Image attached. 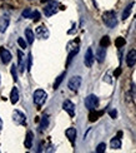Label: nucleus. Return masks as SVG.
<instances>
[{"label": "nucleus", "mask_w": 136, "mask_h": 153, "mask_svg": "<svg viewBox=\"0 0 136 153\" xmlns=\"http://www.w3.org/2000/svg\"><path fill=\"white\" fill-rule=\"evenodd\" d=\"M25 38H26V40L29 44H33L34 43V33H33V30H31L30 28H28L26 30H25Z\"/></svg>", "instance_id": "19"}, {"label": "nucleus", "mask_w": 136, "mask_h": 153, "mask_svg": "<svg viewBox=\"0 0 136 153\" xmlns=\"http://www.w3.org/2000/svg\"><path fill=\"white\" fill-rule=\"evenodd\" d=\"M0 58H1V62L4 63V64H8V63L11 60V53L8 49L0 48Z\"/></svg>", "instance_id": "9"}, {"label": "nucleus", "mask_w": 136, "mask_h": 153, "mask_svg": "<svg viewBox=\"0 0 136 153\" xmlns=\"http://www.w3.org/2000/svg\"><path fill=\"white\" fill-rule=\"evenodd\" d=\"M104 112H95V111H91V113H90V116H89V119H90V122H95L96 119H99L100 116H102Z\"/></svg>", "instance_id": "22"}, {"label": "nucleus", "mask_w": 136, "mask_h": 153, "mask_svg": "<svg viewBox=\"0 0 136 153\" xmlns=\"http://www.w3.org/2000/svg\"><path fill=\"white\" fill-rule=\"evenodd\" d=\"M48 126H49V118H48V116H44L41 118V122H40V126H39V129H40V132H43V131H45V129L48 128Z\"/></svg>", "instance_id": "20"}, {"label": "nucleus", "mask_w": 136, "mask_h": 153, "mask_svg": "<svg viewBox=\"0 0 136 153\" xmlns=\"http://www.w3.org/2000/svg\"><path fill=\"white\" fill-rule=\"evenodd\" d=\"M62 108H64V111L69 113L70 117H74V114H75V105H74V103L71 100H65V102H64Z\"/></svg>", "instance_id": "7"}, {"label": "nucleus", "mask_w": 136, "mask_h": 153, "mask_svg": "<svg viewBox=\"0 0 136 153\" xmlns=\"http://www.w3.org/2000/svg\"><path fill=\"white\" fill-rule=\"evenodd\" d=\"M120 73H121V71H120V69H118V71H116V72H115V76H118V75H119Z\"/></svg>", "instance_id": "34"}, {"label": "nucleus", "mask_w": 136, "mask_h": 153, "mask_svg": "<svg viewBox=\"0 0 136 153\" xmlns=\"http://www.w3.org/2000/svg\"><path fill=\"white\" fill-rule=\"evenodd\" d=\"M10 72H11V75H12V79H14L15 82L18 80V73H16V67L15 65H11V69H10Z\"/></svg>", "instance_id": "25"}, {"label": "nucleus", "mask_w": 136, "mask_h": 153, "mask_svg": "<svg viewBox=\"0 0 136 153\" xmlns=\"http://www.w3.org/2000/svg\"><path fill=\"white\" fill-rule=\"evenodd\" d=\"M33 138H34V134H33V132H28L26 133V138H25V148H28L30 149L31 148V146H33Z\"/></svg>", "instance_id": "16"}, {"label": "nucleus", "mask_w": 136, "mask_h": 153, "mask_svg": "<svg viewBox=\"0 0 136 153\" xmlns=\"http://www.w3.org/2000/svg\"><path fill=\"white\" fill-rule=\"evenodd\" d=\"M9 23H10V18L9 15H3L0 18V33H5V30L8 29L9 27Z\"/></svg>", "instance_id": "11"}, {"label": "nucleus", "mask_w": 136, "mask_h": 153, "mask_svg": "<svg viewBox=\"0 0 136 153\" xmlns=\"http://www.w3.org/2000/svg\"><path fill=\"white\" fill-rule=\"evenodd\" d=\"M136 63V50H130L126 55V64L129 67H132L135 65Z\"/></svg>", "instance_id": "12"}, {"label": "nucleus", "mask_w": 136, "mask_h": 153, "mask_svg": "<svg viewBox=\"0 0 136 153\" xmlns=\"http://www.w3.org/2000/svg\"><path fill=\"white\" fill-rule=\"evenodd\" d=\"M109 44H110V38L107 36V35H105V36H102V39L100 40V45L101 47H107L109 45Z\"/></svg>", "instance_id": "24"}, {"label": "nucleus", "mask_w": 136, "mask_h": 153, "mask_svg": "<svg viewBox=\"0 0 136 153\" xmlns=\"http://www.w3.org/2000/svg\"><path fill=\"white\" fill-rule=\"evenodd\" d=\"M31 16V9H25L24 11H23V18H30Z\"/></svg>", "instance_id": "31"}, {"label": "nucleus", "mask_w": 136, "mask_h": 153, "mask_svg": "<svg viewBox=\"0 0 136 153\" xmlns=\"http://www.w3.org/2000/svg\"><path fill=\"white\" fill-rule=\"evenodd\" d=\"M12 118H14V122L18 124H26V117H25V114L21 113L20 111H14Z\"/></svg>", "instance_id": "6"}, {"label": "nucleus", "mask_w": 136, "mask_h": 153, "mask_svg": "<svg viewBox=\"0 0 136 153\" xmlns=\"http://www.w3.org/2000/svg\"><path fill=\"white\" fill-rule=\"evenodd\" d=\"M105 149H106V144H105V143H100L98 147H96V152H98V153L105 152Z\"/></svg>", "instance_id": "26"}, {"label": "nucleus", "mask_w": 136, "mask_h": 153, "mask_svg": "<svg viewBox=\"0 0 136 153\" xmlns=\"http://www.w3.org/2000/svg\"><path fill=\"white\" fill-rule=\"evenodd\" d=\"M18 44H19V45H20L21 48H26V42H25L23 38H19V39H18Z\"/></svg>", "instance_id": "32"}, {"label": "nucleus", "mask_w": 136, "mask_h": 153, "mask_svg": "<svg viewBox=\"0 0 136 153\" xmlns=\"http://www.w3.org/2000/svg\"><path fill=\"white\" fill-rule=\"evenodd\" d=\"M18 56H19V71H20L21 73L24 72V68H25V63H24V54H23V52H20V50H19L18 52Z\"/></svg>", "instance_id": "18"}, {"label": "nucleus", "mask_w": 136, "mask_h": 153, "mask_svg": "<svg viewBox=\"0 0 136 153\" xmlns=\"http://www.w3.org/2000/svg\"><path fill=\"white\" fill-rule=\"evenodd\" d=\"M132 6H134V3H130L127 6H126V9L124 10V13H122V19H127L129 16H130V14H131V10H132Z\"/></svg>", "instance_id": "21"}, {"label": "nucleus", "mask_w": 136, "mask_h": 153, "mask_svg": "<svg viewBox=\"0 0 136 153\" xmlns=\"http://www.w3.org/2000/svg\"><path fill=\"white\" fill-rule=\"evenodd\" d=\"M77 52H79V48H75V49L73 50V52H71V53L69 54V58H68V64H69V63L71 62V59H73V56L77 54Z\"/></svg>", "instance_id": "28"}, {"label": "nucleus", "mask_w": 136, "mask_h": 153, "mask_svg": "<svg viewBox=\"0 0 136 153\" xmlns=\"http://www.w3.org/2000/svg\"><path fill=\"white\" fill-rule=\"evenodd\" d=\"M31 64H33V55L30 53L28 55V71H31Z\"/></svg>", "instance_id": "30"}, {"label": "nucleus", "mask_w": 136, "mask_h": 153, "mask_svg": "<svg viewBox=\"0 0 136 153\" xmlns=\"http://www.w3.org/2000/svg\"><path fill=\"white\" fill-rule=\"evenodd\" d=\"M57 10H59V3H56V1H50V3L44 8V14L46 15V16H51V15H54Z\"/></svg>", "instance_id": "4"}, {"label": "nucleus", "mask_w": 136, "mask_h": 153, "mask_svg": "<svg viewBox=\"0 0 136 153\" xmlns=\"http://www.w3.org/2000/svg\"><path fill=\"white\" fill-rule=\"evenodd\" d=\"M102 20L106 27H109V28H115L116 24H118V19H116V15L114 11H106L105 14L102 15Z\"/></svg>", "instance_id": "1"}, {"label": "nucleus", "mask_w": 136, "mask_h": 153, "mask_svg": "<svg viewBox=\"0 0 136 153\" xmlns=\"http://www.w3.org/2000/svg\"><path fill=\"white\" fill-rule=\"evenodd\" d=\"M36 35L40 38V39H48L49 38V30L46 27H44V25H40V27L36 28Z\"/></svg>", "instance_id": "10"}, {"label": "nucleus", "mask_w": 136, "mask_h": 153, "mask_svg": "<svg viewBox=\"0 0 136 153\" xmlns=\"http://www.w3.org/2000/svg\"><path fill=\"white\" fill-rule=\"evenodd\" d=\"M121 134H122V133L119 132V133H118V137H115V138L111 139V142H110V146H111V148H114V149H119V148L121 147V141H120Z\"/></svg>", "instance_id": "14"}, {"label": "nucleus", "mask_w": 136, "mask_h": 153, "mask_svg": "<svg viewBox=\"0 0 136 153\" xmlns=\"http://www.w3.org/2000/svg\"><path fill=\"white\" fill-rule=\"evenodd\" d=\"M64 76H65V72L61 73V74L56 78V80H55V83H54V89H57V88H59V85L61 84V82H62V79H64Z\"/></svg>", "instance_id": "23"}, {"label": "nucleus", "mask_w": 136, "mask_h": 153, "mask_svg": "<svg viewBox=\"0 0 136 153\" xmlns=\"http://www.w3.org/2000/svg\"><path fill=\"white\" fill-rule=\"evenodd\" d=\"M46 98H48V94L45 93V91H43V89H37V91L34 92V103L37 107H41L45 103Z\"/></svg>", "instance_id": "2"}, {"label": "nucleus", "mask_w": 136, "mask_h": 153, "mask_svg": "<svg viewBox=\"0 0 136 153\" xmlns=\"http://www.w3.org/2000/svg\"><path fill=\"white\" fill-rule=\"evenodd\" d=\"M105 56H106V48L105 47H100L98 50H96V60L99 63H102L105 60Z\"/></svg>", "instance_id": "13"}, {"label": "nucleus", "mask_w": 136, "mask_h": 153, "mask_svg": "<svg viewBox=\"0 0 136 153\" xmlns=\"http://www.w3.org/2000/svg\"><path fill=\"white\" fill-rule=\"evenodd\" d=\"M109 114H110V117H111V118H116V117H118V112H116V111H110Z\"/></svg>", "instance_id": "33"}, {"label": "nucleus", "mask_w": 136, "mask_h": 153, "mask_svg": "<svg viewBox=\"0 0 136 153\" xmlns=\"http://www.w3.org/2000/svg\"><path fill=\"white\" fill-rule=\"evenodd\" d=\"M18 100H19V91H18V88H12L10 93V102L12 104H15L18 103Z\"/></svg>", "instance_id": "17"}, {"label": "nucleus", "mask_w": 136, "mask_h": 153, "mask_svg": "<svg viewBox=\"0 0 136 153\" xmlns=\"http://www.w3.org/2000/svg\"><path fill=\"white\" fill-rule=\"evenodd\" d=\"M115 44L120 48V47H122V45H125V39H124V38H118V39H116V42H115Z\"/></svg>", "instance_id": "29"}, {"label": "nucleus", "mask_w": 136, "mask_h": 153, "mask_svg": "<svg viewBox=\"0 0 136 153\" xmlns=\"http://www.w3.org/2000/svg\"><path fill=\"white\" fill-rule=\"evenodd\" d=\"M41 1H43V3H45V1H50V0H41Z\"/></svg>", "instance_id": "36"}, {"label": "nucleus", "mask_w": 136, "mask_h": 153, "mask_svg": "<svg viewBox=\"0 0 136 153\" xmlns=\"http://www.w3.org/2000/svg\"><path fill=\"white\" fill-rule=\"evenodd\" d=\"M99 105V98L94 94H90L85 99V107L89 111H96V108Z\"/></svg>", "instance_id": "3"}, {"label": "nucleus", "mask_w": 136, "mask_h": 153, "mask_svg": "<svg viewBox=\"0 0 136 153\" xmlns=\"http://www.w3.org/2000/svg\"><path fill=\"white\" fill-rule=\"evenodd\" d=\"M1 128H3V122H1V118H0V132H1Z\"/></svg>", "instance_id": "35"}, {"label": "nucleus", "mask_w": 136, "mask_h": 153, "mask_svg": "<svg viewBox=\"0 0 136 153\" xmlns=\"http://www.w3.org/2000/svg\"><path fill=\"white\" fill-rule=\"evenodd\" d=\"M65 134H66V137L69 138V141L71 143L75 142V138H76V129L75 128H68L66 132H65Z\"/></svg>", "instance_id": "15"}, {"label": "nucleus", "mask_w": 136, "mask_h": 153, "mask_svg": "<svg viewBox=\"0 0 136 153\" xmlns=\"http://www.w3.org/2000/svg\"><path fill=\"white\" fill-rule=\"evenodd\" d=\"M30 18H33L34 22H37L39 19H40V13L39 11H31V16Z\"/></svg>", "instance_id": "27"}, {"label": "nucleus", "mask_w": 136, "mask_h": 153, "mask_svg": "<svg viewBox=\"0 0 136 153\" xmlns=\"http://www.w3.org/2000/svg\"><path fill=\"white\" fill-rule=\"evenodd\" d=\"M84 63H85V65L87 68H90L93 65V63H94V53H93V50L91 48H89L86 50V53H85V58H84Z\"/></svg>", "instance_id": "8"}, {"label": "nucleus", "mask_w": 136, "mask_h": 153, "mask_svg": "<svg viewBox=\"0 0 136 153\" xmlns=\"http://www.w3.org/2000/svg\"><path fill=\"white\" fill-rule=\"evenodd\" d=\"M80 85H81V76H79V75L73 76V78L69 80V84H68L69 89H70V91H73V92H77V91H79Z\"/></svg>", "instance_id": "5"}]
</instances>
